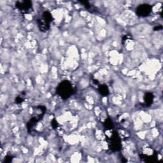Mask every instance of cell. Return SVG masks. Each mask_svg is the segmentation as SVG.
<instances>
[{"mask_svg":"<svg viewBox=\"0 0 163 163\" xmlns=\"http://www.w3.org/2000/svg\"><path fill=\"white\" fill-rule=\"evenodd\" d=\"M74 92H75V90L71 83L66 80L59 83L56 88L57 95L64 100H66L70 98Z\"/></svg>","mask_w":163,"mask_h":163,"instance_id":"obj_1","label":"cell"},{"mask_svg":"<svg viewBox=\"0 0 163 163\" xmlns=\"http://www.w3.org/2000/svg\"><path fill=\"white\" fill-rule=\"evenodd\" d=\"M108 143L109 148L113 152L120 151L122 149L121 138L118 136V133L115 131L112 133L110 138H108Z\"/></svg>","mask_w":163,"mask_h":163,"instance_id":"obj_2","label":"cell"},{"mask_svg":"<svg viewBox=\"0 0 163 163\" xmlns=\"http://www.w3.org/2000/svg\"><path fill=\"white\" fill-rule=\"evenodd\" d=\"M16 7L23 14L29 13L33 10V3L31 1L28 0L17 1L16 3Z\"/></svg>","mask_w":163,"mask_h":163,"instance_id":"obj_3","label":"cell"},{"mask_svg":"<svg viewBox=\"0 0 163 163\" xmlns=\"http://www.w3.org/2000/svg\"><path fill=\"white\" fill-rule=\"evenodd\" d=\"M152 7L149 4L144 3L140 4L136 8V14L140 17H146L149 16L152 12Z\"/></svg>","mask_w":163,"mask_h":163,"instance_id":"obj_4","label":"cell"},{"mask_svg":"<svg viewBox=\"0 0 163 163\" xmlns=\"http://www.w3.org/2000/svg\"><path fill=\"white\" fill-rule=\"evenodd\" d=\"M45 112H46V111L41 112L40 113H39V114L33 117L31 119L28 121V124H27V130L29 132H31L33 131L34 127L35 126V125L37 124V122L40 121L43 118V115H45Z\"/></svg>","mask_w":163,"mask_h":163,"instance_id":"obj_5","label":"cell"},{"mask_svg":"<svg viewBox=\"0 0 163 163\" xmlns=\"http://www.w3.org/2000/svg\"><path fill=\"white\" fill-rule=\"evenodd\" d=\"M37 24L39 28V29L40 31L42 32H45L47 31L49 29H50V24L46 21H44V20L41 17L37 20Z\"/></svg>","mask_w":163,"mask_h":163,"instance_id":"obj_6","label":"cell"},{"mask_svg":"<svg viewBox=\"0 0 163 163\" xmlns=\"http://www.w3.org/2000/svg\"><path fill=\"white\" fill-rule=\"evenodd\" d=\"M154 96L153 95V93L150 92H147L144 96V100L145 105L147 107H149L152 105V104L154 102Z\"/></svg>","mask_w":163,"mask_h":163,"instance_id":"obj_7","label":"cell"},{"mask_svg":"<svg viewBox=\"0 0 163 163\" xmlns=\"http://www.w3.org/2000/svg\"><path fill=\"white\" fill-rule=\"evenodd\" d=\"M98 89L99 92H100V95L103 96H107L109 95L110 91L109 89H108V86L105 84H102V85H98Z\"/></svg>","mask_w":163,"mask_h":163,"instance_id":"obj_8","label":"cell"},{"mask_svg":"<svg viewBox=\"0 0 163 163\" xmlns=\"http://www.w3.org/2000/svg\"><path fill=\"white\" fill-rule=\"evenodd\" d=\"M42 18L44 20V21H45L49 24H51L54 21V18L52 16V14L48 11L44 12L42 15Z\"/></svg>","mask_w":163,"mask_h":163,"instance_id":"obj_9","label":"cell"},{"mask_svg":"<svg viewBox=\"0 0 163 163\" xmlns=\"http://www.w3.org/2000/svg\"><path fill=\"white\" fill-rule=\"evenodd\" d=\"M80 2L82 5L84 7L86 10H87L88 11H89L92 13H94V12H96V9L95 8V7H94L92 5H91V4H90V3L87 1H79Z\"/></svg>","mask_w":163,"mask_h":163,"instance_id":"obj_10","label":"cell"},{"mask_svg":"<svg viewBox=\"0 0 163 163\" xmlns=\"http://www.w3.org/2000/svg\"><path fill=\"white\" fill-rule=\"evenodd\" d=\"M104 127L107 131L112 130L113 127V121L110 119V118H108L104 122Z\"/></svg>","mask_w":163,"mask_h":163,"instance_id":"obj_11","label":"cell"},{"mask_svg":"<svg viewBox=\"0 0 163 163\" xmlns=\"http://www.w3.org/2000/svg\"><path fill=\"white\" fill-rule=\"evenodd\" d=\"M26 94V92L25 91H23L21 95H19L16 98V100H15V103H16V104H21V103H22L24 101V100H25Z\"/></svg>","mask_w":163,"mask_h":163,"instance_id":"obj_12","label":"cell"},{"mask_svg":"<svg viewBox=\"0 0 163 163\" xmlns=\"http://www.w3.org/2000/svg\"><path fill=\"white\" fill-rule=\"evenodd\" d=\"M51 126H52V127L53 129H54V130L57 129V128L58 127L59 124H58V122H57V121H56V118H53V119L52 120V122H51Z\"/></svg>","mask_w":163,"mask_h":163,"instance_id":"obj_13","label":"cell"},{"mask_svg":"<svg viewBox=\"0 0 163 163\" xmlns=\"http://www.w3.org/2000/svg\"><path fill=\"white\" fill-rule=\"evenodd\" d=\"M12 159H13V157L12 156H7L5 157H4V162L8 163V162H12Z\"/></svg>","mask_w":163,"mask_h":163,"instance_id":"obj_14","label":"cell"},{"mask_svg":"<svg viewBox=\"0 0 163 163\" xmlns=\"http://www.w3.org/2000/svg\"><path fill=\"white\" fill-rule=\"evenodd\" d=\"M162 25L156 26L154 27V30L155 31H160V30H162Z\"/></svg>","mask_w":163,"mask_h":163,"instance_id":"obj_15","label":"cell"}]
</instances>
